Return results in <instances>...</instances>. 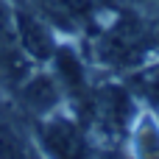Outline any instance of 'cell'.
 I'll return each instance as SVG.
<instances>
[{"label": "cell", "mask_w": 159, "mask_h": 159, "mask_svg": "<svg viewBox=\"0 0 159 159\" xmlns=\"http://www.w3.org/2000/svg\"><path fill=\"white\" fill-rule=\"evenodd\" d=\"M78 106L84 109V117L89 126H95L103 137L120 140L131 120H134V101L123 87H89V92L78 101Z\"/></svg>", "instance_id": "obj_1"}, {"label": "cell", "mask_w": 159, "mask_h": 159, "mask_svg": "<svg viewBox=\"0 0 159 159\" xmlns=\"http://www.w3.org/2000/svg\"><path fill=\"white\" fill-rule=\"evenodd\" d=\"M151 42V31L137 17H120L112 28L95 42V59L112 67L137 64Z\"/></svg>", "instance_id": "obj_2"}, {"label": "cell", "mask_w": 159, "mask_h": 159, "mask_svg": "<svg viewBox=\"0 0 159 159\" xmlns=\"http://www.w3.org/2000/svg\"><path fill=\"white\" fill-rule=\"evenodd\" d=\"M39 145L48 159H92L84 129L70 117H45L39 123Z\"/></svg>", "instance_id": "obj_3"}, {"label": "cell", "mask_w": 159, "mask_h": 159, "mask_svg": "<svg viewBox=\"0 0 159 159\" xmlns=\"http://www.w3.org/2000/svg\"><path fill=\"white\" fill-rule=\"evenodd\" d=\"M11 22H14L17 42L28 53V59H36V61L53 59V53H56L53 31H50V25L42 17H36L34 11H25V8H14Z\"/></svg>", "instance_id": "obj_4"}, {"label": "cell", "mask_w": 159, "mask_h": 159, "mask_svg": "<svg viewBox=\"0 0 159 159\" xmlns=\"http://www.w3.org/2000/svg\"><path fill=\"white\" fill-rule=\"evenodd\" d=\"M17 95H20V103L28 115L48 117L61 101V87H59L56 75L39 73V75H28L22 81V87L17 89Z\"/></svg>", "instance_id": "obj_5"}, {"label": "cell", "mask_w": 159, "mask_h": 159, "mask_svg": "<svg viewBox=\"0 0 159 159\" xmlns=\"http://www.w3.org/2000/svg\"><path fill=\"white\" fill-rule=\"evenodd\" d=\"M109 0H42L50 20H64L67 25H81L92 20Z\"/></svg>", "instance_id": "obj_6"}, {"label": "cell", "mask_w": 159, "mask_h": 159, "mask_svg": "<svg viewBox=\"0 0 159 159\" xmlns=\"http://www.w3.org/2000/svg\"><path fill=\"white\" fill-rule=\"evenodd\" d=\"M0 159H36L11 120H0Z\"/></svg>", "instance_id": "obj_7"}, {"label": "cell", "mask_w": 159, "mask_h": 159, "mask_svg": "<svg viewBox=\"0 0 159 159\" xmlns=\"http://www.w3.org/2000/svg\"><path fill=\"white\" fill-rule=\"evenodd\" d=\"M134 159H159V129L154 117H143L134 126Z\"/></svg>", "instance_id": "obj_8"}, {"label": "cell", "mask_w": 159, "mask_h": 159, "mask_svg": "<svg viewBox=\"0 0 159 159\" xmlns=\"http://www.w3.org/2000/svg\"><path fill=\"white\" fill-rule=\"evenodd\" d=\"M134 84H137V89H140L151 103H157V106H159V67L143 73L140 78H134Z\"/></svg>", "instance_id": "obj_9"}, {"label": "cell", "mask_w": 159, "mask_h": 159, "mask_svg": "<svg viewBox=\"0 0 159 159\" xmlns=\"http://www.w3.org/2000/svg\"><path fill=\"white\" fill-rule=\"evenodd\" d=\"M95 159H126V157H123L120 151H115V148H109V151H101V154H98Z\"/></svg>", "instance_id": "obj_10"}, {"label": "cell", "mask_w": 159, "mask_h": 159, "mask_svg": "<svg viewBox=\"0 0 159 159\" xmlns=\"http://www.w3.org/2000/svg\"><path fill=\"white\" fill-rule=\"evenodd\" d=\"M157 36H159V34H157Z\"/></svg>", "instance_id": "obj_11"}]
</instances>
